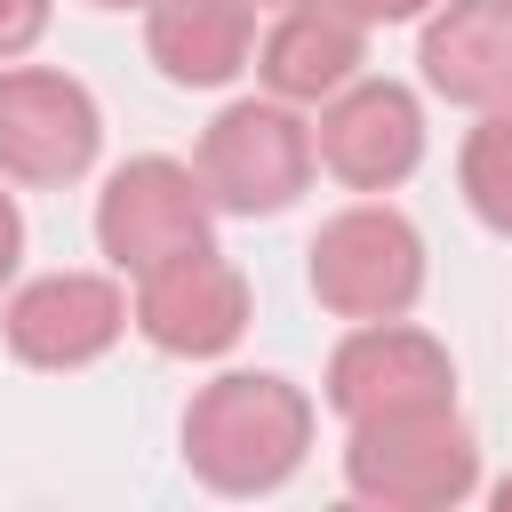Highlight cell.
<instances>
[{"instance_id": "cell-1", "label": "cell", "mask_w": 512, "mask_h": 512, "mask_svg": "<svg viewBox=\"0 0 512 512\" xmlns=\"http://www.w3.org/2000/svg\"><path fill=\"white\" fill-rule=\"evenodd\" d=\"M312 448V400L288 376L232 368L184 408V464L216 496H272Z\"/></svg>"}, {"instance_id": "cell-2", "label": "cell", "mask_w": 512, "mask_h": 512, "mask_svg": "<svg viewBox=\"0 0 512 512\" xmlns=\"http://www.w3.org/2000/svg\"><path fill=\"white\" fill-rule=\"evenodd\" d=\"M344 488L384 512H448L480 488V440L456 400L360 416L344 440Z\"/></svg>"}, {"instance_id": "cell-3", "label": "cell", "mask_w": 512, "mask_h": 512, "mask_svg": "<svg viewBox=\"0 0 512 512\" xmlns=\"http://www.w3.org/2000/svg\"><path fill=\"white\" fill-rule=\"evenodd\" d=\"M312 296L336 320H400L424 296V240L400 208H344L312 232Z\"/></svg>"}, {"instance_id": "cell-4", "label": "cell", "mask_w": 512, "mask_h": 512, "mask_svg": "<svg viewBox=\"0 0 512 512\" xmlns=\"http://www.w3.org/2000/svg\"><path fill=\"white\" fill-rule=\"evenodd\" d=\"M200 184H208V208H232V216H280L304 184H312V128L288 112V104H224L200 136Z\"/></svg>"}, {"instance_id": "cell-5", "label": "cell", "mask_w": 512, "mask_h": 512, "mask_svg": "<svg viewBox=\"0 0 512 512\" xmlns=\"http://www.w3.org/2000/svg\"><path fill=\"white\" fill-rule=\"evenodd\" d=\"M208 240V184L184 168V160H160V152H144V160H128V168H112V184H104V200H96V248L120 264V272H152V264H168V256H184V248H200Z\"/></svg>"}, {"instance_id": "cell-6", "label": "cell", "mask_w": 512, "mask_h": 512, "mask_svg": "<svg viewBox=\"0 0 512 512\" xmlns=\"http://www.w3.org/2000/svg\"><path fill=\"white\" fill-rule=\"evenodd\" d=\"M104 144V120H96V96L72 80V72H40V64H16L0 72V168L24 176V184H72Z\"/></svg>"}, {"instance_id": "cell-7", "label": "cell", "mask_w": 512, "mask_h": 512, "mask_svg": "<svg viewBox=\"0 0 512 512\" xmlns=\"http://www.w3.org/2000/svg\"><path fill=\"white\" fill-rule=\"evenodd\" d=\"M136 328L144 344L176 352V360H208V352H232L240 328H248V280L232 256H216L208 240L152 264L144 288H136Z\"/></svg>"}, {"instance_id": "cell-8", "label": "cell", "mask_w": 512, "mask_h": 512, "mask_svg": "<svg viewBox=\"0 0 512 512\" xmlns=\"http://www.w3.org/2000/svg\"><path fill=\"white\" fill-rule=\"evenodd\" d=\"M432 400H456V368H448V344L408 320H360L328 352V408L344 424L384 408H432Z\"/></svg>"}, {"instance_id": "cell-9", "label": "cell", "mask_w": 512, "mask_h": 512, "mask_svg": "<svg viewBox=\"0 0 512 512\" xmlns=\"http://www.w3.org/2000/svg\"><path fill=\"white\" fill-rule=\"evenodd\" d=\"M312 152L352 192H392L424 160V112L400 80H344L312 128Z\"/></svg>"}, {"instance_id": "cell-10", "label": "cell", "mask_w": 512, "mask_h": 512, "mask_svg": "<svg viewBox=\"0 0 512 512\" xmlns=\"http://www.w3.org/2000/svg\"><path fill=\"white\" fill-rule=\"evenodd\" d=\"M120 328H128V296L104 272H48L8 304V352L24 368H88L120 344Z\"/></svg>"}, {"instance_id": "cell-11", "label": "cell", "mask_w": 512, "mask_h": 512, "mask_svg": "<svg viewBox=\"0 0 512 512\" xmlns=\"http://www.w3.org/2000/svg\"><path fill=\"white\" fill-rule=\"evenodd\" d=\"M416 64L448 104H472V112L512 104V0H448L424 24Z\"/></svg>"}, {"instance_id": "cell-12", "label": "cell", "mask_w": 512, "mask_h": 512, "mask_svg": "<svg viewBox=\"0 0 512 512\" xmlns=\"http://www.w3.org/2000/svg\"><path fill=\"white\" fill-rule=\"evenodd\" d=\"M256 72L280 104H320L336 96L344 80H360V16L336 8V0H296L264 48H256Z\"/></svg>"}, {"instance_id": "cell-13", "label": "cell", "mask_w": 512, "mask_h": 512, "mask_svg": "<svg viewBox=\"0 0 512 512\" xmlns=\"http://www.w3.org/2000/svg\"><path fill=\"white\" fill-rule=\"evenodd\" d=\"M144 48L176 88H224L248 64V0H152Z\"/></svg>"}, {"instance_id": "cell-14", "label": "cell", "mask_w": 512, "mask_h": 512, "mask_svg": "<svg viewBox=\"0 0 512 512\" xmlns=\"http://www.w3.org/2000/svg\"><path fill=\"white\" fill-rule=\"evenodd\" d=\"M456 176H464L472 216H480L488 232H504V240H512V104H488V120L464 136Z\"/></svg>"}, {"instance_id": "cell-15", "label": "cell", "mask_w": 512, "mask_h": 512, "mask_svg": "<svg viewBox=\"0 0 512 512\" xmlns=\"http://www.w3.org/2000/svg\"><path fill=\"white\" fill-rule=\"evenodd\" d=\"M40 32H48V0H0V64L24 56Z\"/></svg>"}, {"instance_id": "cell-16", "label": "cell", "mask_w": 512, "mask_h": 512, "mask_svg": "<svg viewBox=\"0 0 512 512\" xmlns=\"http://www.w3.org/2000/svg\"><path fill=\"white\" fill-rule=\"evenodd\" d=\"M336 8H352L360 24H408V16H424L432 0H336Z\"/></svg>"}, {"instance_id": "cell-17", "label": "cell", "mask_w": 512, "mask_h": 512, "mask_svg": "<svg viewBox=\"0 0 512 512\" xmlns=\"http://www.w3.org/2000/svg\"><path fill=\"white\" fill-rule=\"evenodd\" d=\"M16 256H24V216H16V200L0 192V280L16 272Z\"/></svg>"}, {"instance_id": "cell-18", "label": "cell", "mask_w": 512, "mask_h": 512, "mask_svg": "<svg viewBox=\"0 0 512 512\" xmlns=\"http://www.w3.org/2000/svg\"><path fill=\"white\" fill-rule=\"evenodd\" d=\"M88 8H152V0H88Z\"/></svg>"}, {"instance_id": "cell-19", "label": "cell", "mask_w": 512, "mask_h": 512, "mask_svg": "<svg viewBox=\"0 0 512 512\" xmlns=\"http://www.w3.org/2000/svg\"><path fill=\"white\" fill-rule=\"evenodd\" d=\"M496 504H504V512H512V480H504V488H496Z\"/></svg>"}, {"instance_id": "cell-20", "label": "cell", "mask_w": 512, "mask_h": 512, "mask_svg": "<svg viewBox=\"0 0 512 512\" xmlns=\"http://www.w3.org/2000/svg\"><path fill=\"white\" fill-rule=\"evenodd\" d=\"M248 8H296V0H248Z\"/></svg>"}]
</instances>
